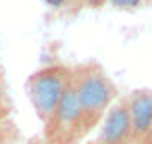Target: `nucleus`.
I'll list each match as a JSON object with an SVG mask.
<instances>
[{
    "mask_svg": "<svg viewBox=\"0 0 152 144\" xmlns=\"http://www.w3.org/2000/svg\"><path fill=\"white\" fill-rule=\"evenodd\" d=\"M90 132L86 129L81 109L73 94V88L65 92L52 117L44 123V138L48 144H77Z\"/></svg>",
    "mask_w": 152,
    "mask_h": 144,
    "instance_id": "3",
    "label": "nucleus"
},
{
    "mask_svg": "<svg viewBox=\"0 0 152 144\" xmlns=\"http://www.w3.org/2000/svg\"><path fill=\"white\" fill-rule=\"evenodd\" d=\"M86 144H98V142H96V140H90V142H86Z\"/></svg>",
    "mask_w": 152,
    "mask_h": 144,
    "instance_id": "11",
    "label": "nucleus"
},
{
    "mask_svg": "<svg viewBox=\"0 0 152 144\" xmlns=\"http://www.w3.org/2000/svg\"><path fill=\"white\" fill-rule=\"evenodd\" d=\"M0 79H2V69H0Z\"/></svg>",
    "mask_w": 152,
    "mask_h": 144,
    "instance_id": "12",
    "label": "nucleus"
},
{
    "mask_svg": "<svg viewBox=\"0 0 152 144\" xmlns=\"http://www.w3.org/2000/svg\"><path fill=\"white\" fill-rule=\"evenodd\" d=\"M133 144H142L152 129V90L140 88L125 96Z\"/></svg>",
    "mask_w": 152,
    "mask_h": 144,
    "instance_id": "5",
    "label": "nucleus"
},
{
    "mask_svg": "<svg viewBox=\"0 0 152 144\" xmlns=\"http://www.w3.org/2000/svg\"><path fill=\"white\" fill-rule=\"evenodd\" d=\"M73 67L65 65L61 61L46 63L40 69H36L27 79V98L34 107L36 117L44 125L52 113L56 111L61 98L71 86Z\"/></svg>",
    "mask_w": 152,
    "mask_h": 144,
    "instance_id": "2",
    "label": "nucleus"
},
{
    "mask_svg": "<svg viewBox=\"0 0 152 144\" xmlns=\"http://www.w3.org/2000/svg\"><path fill=\"white\" fill-rule=\"evenodd\" d=\"M11 109H13V104H11L9 90H7V86H4V79H0V121H2V119H9Z\"/></svg>",
    "mask_w": 152,
    "mask_h": 144,
    "instance_id": "7",
    "label": "nucleus"
},
{
    "mask_svg": "<svg viewBox=\"0 0 152 144\" xmlns=\"http://www.w3.org/2000/svg\"><path fill=\"white\" fill-rule=\"evenodd\" d=\"M98 144H133L125 98H117L98 125Z\"/></svg>",
    "mask_w": 152,
    "mask_h": 144,
    "instance_id": "4",
    "label": "nucleus"
},
{
    "mask_svg": "<svg viewBox=\"0 0 152 144\" xmlns=\"http://www.w3.org/2000/svg\"><path fill=\"white\" fill-rule=\"evenodd\" d=\"M44 2H46L50 9H54V11H65V9H69L73 2H79V0H44Z\"/></svg>",
    "mask_w": 152,
    "mask_h": 144,
    "instance_id": "8",
    "label": "nucleus"
},
{
    "mask_svg": "<svg viewBox=\"0 0 152 144\" xmlns=\"http://www.w3.org/2000/svg\"><path fill=\"white\" fill-rule=\"evenodd\" d=\"M142 144H152V129H150V134H148V136H146V140H144V142H142Z\"/></svg>",
    "mask_w": 152,
    "mask_h": 144,
    "instance_id": "10",
    "label": "nucleus"
},
{
    "mask_svg": "<svg viewBox=\"0 0 152 144\" xmlns=\"http://www.w3.org/2000/svg\"><path fill=\"white\" fill-rule=\"evenodd\" d=\"M106 2H108V0H79V4H86L90 9H102Z\"/></svg>",
    "mask_w": 152,
    "mask_h": 144,
    "instance_id": "9",
    "label": "nucleus"
},
{
    "mask_svg": "<svg viewBox=\"0 0 152 144\" xmlns=\"http://www.w3.org/2000/svg\"><path fill=\"white\" fill-rule=\"evenodd\" d=\"M19 142V129L17 125L9 119L0 121V144H17Z\"/></svg>",
    "mask_w": 152,
    "mask_h": 144,
    "instance_id": "6",
    "label": "nucleus"
},
{
    "mask_svg": "<svg viewBox=\"0 0 152 144\" xmlns=\"http://www.w3.org/2000/svg\"><path fill=\"white\" fill-rule=\"evenodd\" d=\"M71 88L77 98V104L81 109L88 132H92L100 125V121L106 115V111L110 109V104L119 98L117 84L110 79V75L104 71V67L94 61L73 65Z\"/></svg>",
    "mask_w": 152,
    "mask_h": 144,
    "instance_id": "1",
    "label": "nucleus"
}]
</instances>
